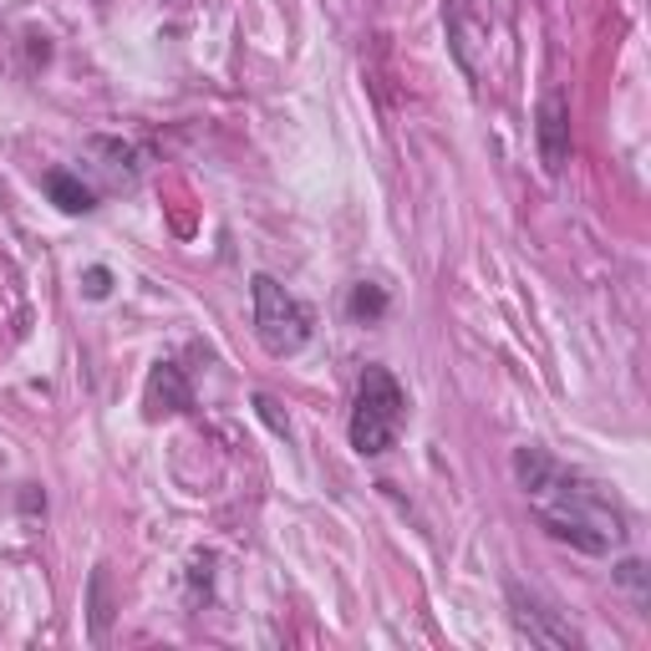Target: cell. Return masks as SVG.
<instances>
[{
	"label": "cell",
	"instance_id": "cell-1",
	"mask_svg": "<svg viewBox=\"0 0 651 651\" xmlns=\"http://www.w3.org/2000/svg\"><path fill=\"white\" fill-rule=\"evenodd\" d=\"M514 478L549 540H560L580 555H611L626 545V534H631L626 509L591 474L560 463L545 448H514Z\"/></svg>",
	"mask_w": 651,
	"mask_h": 651
},
{
	"label": "cell",
	"instance_id": "cell-2",
	"mask_svg": "<svg viewBox=\"0 0 651 651\" xmlns=\"http://www.w3.org/2000/svg\"><path fill=\"white\" fill-rule=\"evenodd\" d=\"M407 423V392L387 367H367L356 382V407H352V448L362 459H382L402 438Z\"/></svg>",
	"mask_w": 651,
	"mask_h": 651
},
{
	"label": "cell",
	"instance_id": "cell-3",
	"mask_svg": "<svg viewBox=\"0 0 651 651\" xmlns=\"http://www.w3.org/2000/svg\"><path fill=\"white\" fill-rule=\"evenodd\" d=\"M255 300V336L270 356H296L306 341L316 336V316L300 296H291L275 275H255L250 281Z\"/></svg>",
	"mask_w": 651,
	"mask_h": 651
},
{
	"label": "cell",
	"instance_id": "cell-4",
	"mask_svg": "<svg viewBox=\"0 0 651 651\" xmlns=\"http://www.w3.org/2000/svg\"><path fill=\"white\" fill-rule=\"evenodd\" d=\"M509 616H514V631L530 641V647H555V651L580 647L576 626L565 622L560 611H549L540 595H530L524 585H509Z\"/></svg>",
	"mask_w": 651,
	"mask_h": 651
},
{
	"label": "cell",
	"instance_id": "cell-5",
	"mask_svg": "<svg viewBox=\"0 0 651 651\" xmlns=\"http://www.w3.org/2000/svg\"><path fill=\"white\" fill-rule=\"evenodd\" d=\"M534 143H540V163L545 174H565V158H570V103L565 92H545L540 97V113H534Z\"/></svg>",
	"mask_w": 651,
	"mask_h": 651
},
{
	"label": "cell",
	"instance_id": "cell-6",
	"mask_svg": "<svg viewBox=\"0 0 651 651\" xmlns=\"http://www.w3.org/2000/svg\"><path fill=\"white\" fill-rule=\"evenodd\" d=\"M143 407H149V417H168V413L193 407V387H189V377H184L178 362H158V367H153L149 392H143Z\"/></svg>",
	"mask_w": 651,
	"mask_h": 651
},
{
	"label": "cell",
	"instance_id": "cell-7",
	"mask_svg": "<svg viewBox=\"0 0 651 651\" xmlns=\"http://www.w3.org/2000/svg\"><path fill=\"white\" fill-rule=\"evenodd\" d=\"M46 193H51V204H57L61 214H92V209H97V193L76 174H67V168H51V174H46Z\"/></svg>",
	"mask_w": 651,
	"mask_h": 651
},
{
	"label": "cell",
	"instance_id": "cell-8",
	"mask_svg": "<svg viewBox=\"0 0 651 651\" xmlns=\"http://www.w3.org/2000/svg\"><path fill=\"white\" fill-rule=\"evenodd\" d=\"M346 311H352V321H382L387 316V291L382 285H371V281H362V285H352V296H346Z\"/></svg>",
	"mask_w": 651,
	"mask_h": 651
},
{
	"label": "cell",
	"instance_id": "cell-9",
	"mask_svg": "<svg viewBox=\"0 0 651 651\" xmlns=\"http://www.w3.org/2000/svg\"><path fill=\"white\" fill-rule=\"evenodd\" d=\"M107 622H113V601H107V565L92 570V641H107Z\"/></svg>",
	"mask_w": 651,
	"mask_h": 651
},
{
	"label": "cell",
	"instance_id": "cell-10",
	"mask_svg": "<svg viewBox=\"0 0 651 651\" xmlns=\"http://www.w3.org/2000/svg\"><path fill=\"white\" fill-rule=\"evenodd\" d=\"M82 291H87L92 300H107V296H113V270H103V265H92L87 275H82Z\"/></svg>",
	"mask_w": 651,
	"mask_h": 651
},
{
	"label": "cell",
	"instance_id": "cell-11",
	"mask_svg": "<svg viewBox=\"0 0 651 651\" xmlns=\"http://www.w3.org/2000/svg\"><path fill=\"white\" fill-rule=\"evenodd\" d=\"M616 580H622V585H631V591L641 595V601H647V565H622V570H616Z\"/></svg>",
	"mask_w": 651,
	"mask_h": 651
}]
</instances>
